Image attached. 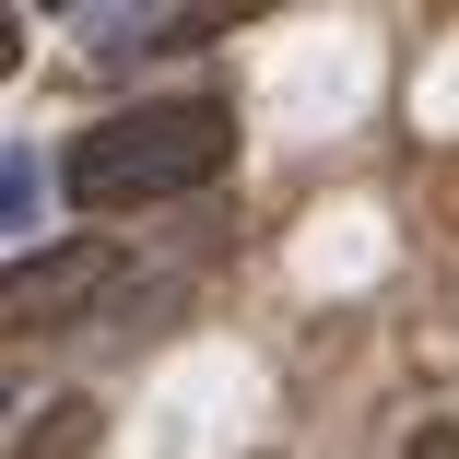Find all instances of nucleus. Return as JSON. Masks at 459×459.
<instances>
[{
    "label": "nucleus",
    "mask_w": 459,
    "mask_h": 459,
    "mask_svg": "<svg viewBox=\"0 0 459 459\" xmlns=\"http://www.w3.org/2000/svg\"><path fill=\"white\" fill-rule=\"evenodd\" d=\"M236 165V118L201 107V95H177V107H118L71 142V201L82 212H130V201H177V189H201V177Z\"/></svg>",
    "instance_id": "obj_1"
},
{
    "label": "nucleus",
    "mask_w": 459,
    "mask_h": 459,
    "mask_svg": "<svg viewBox=\"0 0 459 459\" xmlns=\"http://www.w3.org/2000/svg\"><path fill=\"white\" fill-rule=\"evenodd\" d=\"M107 283H118V247H107V236H82V247H59V259H13V295H0V318H13V330H71Z\"/></svg>",
    "instance_id": "obj_2"
},
{
    "label": "nucleus",
    "mask_w": 459,
    "mask_h": 459,
    "mask_svg": "<svg viewBox=\"0 0 459 459\" xmlns=\"http://www.w3.org/2000/svg\"><path fill=\"white\" fill-rule=\"evenodd\" d=\"M95 447V401H48V424H13V459H82Z\"/></svg>",
    "instance_id": "obj_3"
},
{
    "label": "nucleus",
    "mask_w": 459,
    "mask_h": 459,
    "mask_svg": "<svg viewBox=\"0 0 459 459\" xmlns=\"http://www.w3.org/2000/svg\"><path fill=\"white\" fill-rule=\"evenodd\" d=\"M0 224L36 236V153H24V142H13V165H0Z\"/></svg>",
    "instance_id": "obj_4"
},
{
    "label": "nucleus",
    "mask_w": 459,
    "mask_h": 459,
    "mask_svg": "<svg viewBox=\"0 0 459 459\" xmlns=\"http://www.w3.org/2000/svg\"><path fill=\"white\" fill-rule=\"evenodd\" d=\"M412 459H459V436H424V447H412Z\"/></svg>",
    "instance_id": "obj_5"
}]
</instances>
